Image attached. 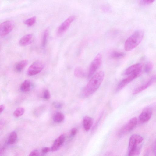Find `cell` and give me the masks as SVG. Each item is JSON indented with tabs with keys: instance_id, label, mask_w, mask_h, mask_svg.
<instances>
[{
	"instance_id": "1",
	"label": "cell",
	"mask_w": 156,
	"mask_h": 156,
	"mask_svg": "<svg viewBox=\"0 0 156 156\" xmlns=\"http://www.w3.org/2000/svg\"><path fill=\"white\" fill-rule=\"evenodd\" d=\"M104 72L100 71L92 77L83 90V97L90 96L98 89L104 80Z\"/></svg>"
},
{
	"instance_id": "2",
	"label": "cell",
	"mask_w": 156,
	"mask_h": 156,
	"mask_svg": "<svg viewBox=\"0 0 156 156\" xmlns=\"http://www.w3.org/2000/svg\"><path fill=\"white\" fill-rule=\"evenodd\" d=\"M143 37V31H136L126 41L124 46L125 50L129 51L136 48L141 42Z\"/></svg>"
},
{
	"instance_id": "3",
	"label": "cell",
	"mask_w": 156,
	"mask_h": 156,
	"mask_svg": "<svg viewBox=\"0 0 156 156\" xmlns=\"http://www.w3.org/2000/svg\"><path fill=\"white\" fill-rule=\"evenodd\" d=\"M143 139L140 135L134 134L130 138L128 146V154L130 155H136L140 151L141 145L139 144Z\"/></svg>"
},
{
	"instance_id": "4",
	"label": "cell",
	"mask_w": 156,
	"mask_h": 156,
	"mask_svg": "<svg viewBox=\"0 0 156 156\" xmlns=\"http://www.w3.org/2000/svg\"><path fill=\"white\" fill-rule=\"evenodd\" d=\"M102 61V56L100 53L98 54L92 62L89 67L88 76H92L101 66Z\"/></svg>"
},
{
	"instance_id": "5",
	"label": "cell",
	"mask_w": 156,
	"mask_h": 156,
	"mask_svg": "<svg viewBox=\"0 0 156 156\" xmlns=\"http://www.w3.org/2000/svg\"><path fill=\"white\" fill-rule=\"evenodd\" d=\"M44 65L43 62L40 61L34 62L28 68L27 73L30 76H33L38 74L44 68Z\"/></svg>"
},
{
	"instance_id": "6",
	"label": "cell",
	"mask_w": 156,
	"mask_h": 156,
	"mask_svg": "<svg viewBox=\"0 0 156 156\" xmlns=\"http://www.w3.org/2000/svg\"><path fill=\"white\" fill-rule=\"evenodd\" d=\"M137 122L136 117L131 118L129 121L120 129L119 133V136H122L132 130L135 127Z\"/></svg>"
},
{
	"instance_id": "7",
	"label": "cell",
	"mask_w": 156,
	"mask_h": 156,
	"mask_svg": "<svg viewBox=\"0 0 156 156\" xmlns=\"http://www.w3.org/2000/svg\"><path fill=\"white\" fill-rule=\"evenodd\" d=\"M142 70L135 72L130 75L126 78L122 80L117 86L116 90L119 91L123 88L130 82L140 76Z\"/></svg>"
},
{
	"instance_id": "8",
	"label": "cell",
	"mask_w": 156,
	"mask_h": 156,
	"mask_svg": "<svg viewBox=\"0 0 156 156\" xmlns=\"http://www.w3.org/2000/svg\"><path fill=\"white\" fill-rule=\"evenodd\" d=\"M14 22L12 20H7L2 23L0 25V35L3 37L9 34L14 27Z\"/></svg>"
},
{
	"instance_id": "9",
	"label": "cell",
	"mask_w": 156,
	"mask_h": 156,
	"mask_svg": "<svg viewBox=\"0 0 156 156\" xmlns=\"http://www.w3.org/2000/svg\"><path fill=\"white\" fill-rule=\"evenodd\" d=\"M156 82V74L152 76L147 81L135 89L133 91V94H135L145 90L153 83Z\"/></svg>"
},
{
	"instance_id": "10",
	"label": "cell",
	"mask_w": 156,
	"mask_h": 156,
	"mask_svg": "<svg viewBox=\"0 0 156 156\" xmlns=\"http://www.w3.org/2000/svg\"><path fill=\"white\" fill-rule=\"evenodd\" d=\"M75 18V17L74 16H72L64 21L58 28L57 30L58 34L62 35L66 32L69 27L71 24L74 21Z\"/></svg>"
},
{
	"instance_id": "11",
	"label": "cell",
	"mask_w": 156,
	"mask_h": 156,
	"mask_svg": "<svg viewBox=\"0 0 156 156\" xmlns=\"http://www.w3.org/2000/svg\"><path fill=\"white\" fill-rule=\"evenodd\" d=\"M152 114V111L150 108L147 107L145 108L139 116L140 121L141 123L147 122L151 118Z\"/></svg>"
},
{
	"instance_id": "12",
	"label": "cell",
	"mask_w": 156,
	"mask_h": 156,
	"mask_svg": "<svg viewBox=\"0 0 156 156\" xmlns=\"http://www.w3.org/2000/svg\"><path fill=\"white\" fill-rule=\"evenodd\" d=\"M143 64L141 63H136L133 65L126 69L123 72V75H129L137 71L142 70Z\"/></svg>"
},
{
	"instance_id": "13",
	"label": "cell",
	"mask_w": 156,
	"mask_h": 156,
	"mask_svg": "<svg viewBox=\"0 0 156 156\" xmlns=\"http://www.w3.org/2000/svg\"><path fill=\"white\" fill-rule=\"evenodd\" d=\"M65 137L63 134L60 135L54 141L51 147L52 151H55L58 150L62 145L65 141Z\"/></svg>"
},
{
	"instance_id": "14",
	"label": "cell",
	"mask_w": 156,
	"mask_h": 156,
	"mask_svg": "<svg viewBox=\"0 0 156 156\" xmlns=\"http://www.w3.org/2000/svg\"><path fill=\"white\" fill-rule=\"evenodd\" d=\"M33 36L31 34L26 35L20 40L19 43L22 46H25L30 44L33 40Z\"/></svg>"
},
{
	"instance_id": "15",
	"label": "cell",
	"mask_w": 156,
	"mask_h": 156,
	"mask_svg": "<svg viewBox=\"0 0 156 156\" xmlns=\"http://www.w3.org/2000/svg\"><path fill=\"white\" fill-rule=\"evenodd\" d=\"M93 123V119L90 117L86 116L84 117L83 121V127L86 131H88L90 129Z\"/></svg>"
},
{
	"instance_id": "16",
	"label": "cell",
	"mask_w": 156,
	"mask_h": 156,
	"mask_svg": "<svg viewBox=\"0 0 156 156\" xmlns=\"http://www.w3.org/2000/svg\"><path fill=\"white\" fill-rule=\"evenodd\" d=\"M26 60H21L17 62L14 66V69L17 72H20L25 68L28 64Z\"/></svg>"
},
{
	"instance_id": "17",
	"label": "cell",
	"mask_w": 156,
	"mask_h": 156,
	"mask_svg": "<svg viewBox=\"0 0 156 156\" xmlns=\"http://www.w3.org/2000/svg\"><path fill=\"white\" fill-rule=\"evenodd\" d=\"M31 86L30 81L27 80H25L21 84L20 89L23 92H28L30 89Z\"/></svg>"
},
{
	"instance_id": "18",
	"label": "cell",
	"mask_w": 156,
	"mask_h": 156,
	"mask_svg": "<svg viewBox=\"0 0 156 156\" xmlns=\"http://www.w3.org/2000/svg\"><path fill=\"white\" fill-rule=\"evenodd\" d=\"M49 33L48 29H45L42 34L41 39V45L42 47L45 48L46 45Z\"/></svg>"
},
{
	"instance_id": "19",
	"label": "cell",
	"mask_w": 156,
	"mask_h": 156,
	"mask_svg": "<svg viewBox=\"0 0 156 156\" xmlns=\"http://www.w3.org/2000/svg\"><path fill=\"white\" fill-rule=\"evenodd\" d=\"M64 119V116L62 113L57 112L56 113L53 117V121L56 122H60Z\"/></svg>"
},
{
	"instance_id": "20",
	"label": "cell",
	"mask_w": 156,
	"mask_h": 156,
	"mask_svg": "<svg viewBox=\"0 0 156 156\" xmlns=\"http://www.w3.org/2000/svg\"><path fill=\"white\" fill-rule=\"evenodd\" d=\"M74 74L75 76L78 78H82L85 75L83 70L80 67H77L74 71Z\"/></svg>"
},
{
	"instance_id": "21",
	"label": "cell",
	"mask_w": 156,
	"mask_h": 156,
	"mask_svg": "<svg viewBox=\"0 0 156 156\" xmlns=\"http://www.w3.org/2000/svg\"><path fill=\"white\" fill-rule=\"evenodd\" d=\"M125 55V54L124 52L115 51L112 53L111 56L113 58L118 59L124 57Z\"/></svg>"
},
{
	"instance_id": "22",
	"label": "cell",
	"mask_w": 156,
	"mask_h": 156,
	"mask_svg": "<svg viewBox=\"0 0 156 156\" xmlns=\"http://www.w3.org/2000/svg\"><path fill=\"white\" fill-rule=\"evenodd\" d=\"M17 138L16 133L15 131L12 132L10 134L9 140L8 143L10 144H14L16 141Z\"/></svg>"
},
{
	"instance_id": "23",
	"label": "cell",
	"mask_w": 156,
	"mask_h": 156,
	"mask_svg": "<svg viewBox=\"0 0 156 156\" xmlns=\"http://www.w3.org/2000/svg\"><path fill=\"white\" fill-rule=\"evenodd\" d=\"M24 109L22 107L17 108L14 112L13 115L14 116L18 117L22 115L24 112Z\"/></svg>"
},
{
	"instance_id": "24",
	"label": "cell",
	"mask_w": 156,
	"mask_h": 156,
	"mask_svg": "<svg viewBox=\"0 0 156 156\" xmlns=\"http://www.w3.org/2000/svg\"><path fill=\"white\" fill-rule=\"evenodd\" d=\"M36 21V18L34 16L29 18L24 21V23L29 26H31L33 25Z\"/></svg>"
},
{
	"instance_id": "25",
	"label": "cell",
	"mask_w": 156,
	"mask_h": 156,
	"mask_svg": "<svg viewBox=\"0 0 156 156\" xmlns=\"http://www.w3.org/2000/svg\"><path fill=\"white\" fill-rule=\"evenodd\" d=\"M153 64L150 62H147L144 66V71L147 73H149L153 69Z\"/></svg>"
},
{
	"instance_id": "26",
	"label": "cell",
	"mask_w": 156,
	"mask_h": 156,
	"mask_svg": "<svg viewBox=\"0 0 156 156\" xmlns=\"http://www.w3.org/2000/svg\"><path fill=\"white\" fill-rule=\"evenodd\" d=\"M43 98L46 100H48L50 98V94L49 91L48 90L46 89L44 91Z\"/></svg>"
},
{
	"instance_id": "27",
	"label": "cell",
	"mask_w": 156,
	"mask_h": 156,
	"mask_svg": "<svg viewBox=\"0 0 156 156\" xmlns=\"http://www.w3.org/2000/svg\"><path fill=\"white\" fill-rule=\"evenodd\" d=\"M155 0H140V3L143 5H147L152 3Z\"/></svg>"
},
{
	"instance_id": "28",
	"label": "cell",
	"mask_w": 156,
	"mask_h": 156,
	"mask_svg": "<svg viewBox=\"0 0 156 156\" xmlns=\"http://www.w3.org/2000/svg\"><path fill=\"white\" fill-rule=\"evenodd\" d=\"M39 155V153L37 150H34L32 151L29 155L30 156H38Z\"/></svg>"
},
{
	"instance_id": "29",
	"label": "cell",
	"mask_w": 156,
	"mask_h": 156,
	"mask_svg": "<svg viewBox=\"0 0 156 156\" xmlns=\"http://www.w3.org/2000/svg\"><path fill=\"white\" fill-rule=\"evenodd\" d=\"M53 105L55 108H61L62 106V104L61 103L59 102H54L53 103Z\"/></svg>"
},
{
	"instance_id": "30",
	"label": "cell",
	"mask_w": 156,
	"mask_h": 156,
	"mask_svg": "<svg viewBox=\"0 0 156 156\" xmlns=\"http://www.w3.org/2000/svg\"><path fill=\"white\" fill-rule=\"evenodd\" d=\"M77 132V129L75 128H72L71 131V134L72 136L75 135Z\"/></svg>"
},
{
	"instance_id": "31",
	"label": "cell",
	"mask_w": 156,
	"mask_h": 156,
	"mask_svg": "<svg viewBox=\"0 0 156 156\" xmlns=\"http://www.w3.org/2000/svg\"><path fill=\"white\" fill-rule=\"evenodd\" d=\"M50 148L48 147H44L42 148V151L43 153H46L50 151Z\"/></svg>"
},
{
	"instance_id": "32",
	"label": "cell",
	"mask_w": 156,
	"mask_h": 156,
	"mask_svg": "<svg viewBox=\"0 0 156 156\" xmlns=\"http://www.w3.org/2000/svg\"><path fill=\"white\" fill-rule=\"evenodd\" d=\"M153 152L154 155L156 156V141L154 142L152 147Z\"/></svg>"
},
{
	"instance_id": "33",
	"label": "cell",
	"mask_w": 156,
	"mask_h": 156,
	"mask_svg": "<svg viewBox=\"0 0 156 156\" xmlns=\"http://www.w3.org/2000/svg\"><path fill=\"white\" fill-rule=\"evenodd\" d=\"M5 108V107L3 105H0V113H1L4 110Z\"/></svg>"
}]
</instances>
